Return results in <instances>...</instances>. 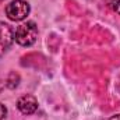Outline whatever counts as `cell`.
Segmentation results:
<instances>
[{
  "label": "cell",
  "mask_w": 120,
  "mask_h": 120,
  "mask_svg": "<svg viewBox=\"0 0 120 120\" xmlns=\"http://www.w3.org/2000/svg\"><path fill=\"white\" fill-rule=\"evenodd\" d=\"M17 108L21 113L24 115H32L36 109H38V101L35 96L32 95H24L18 99L17 102Z\"/></svg>",
  "instance_id": "obj_4"
},
{
  "label": "cell",
  "mask_w": 120,
  "mask_h": 120,
  "mask_svg": "<svg viewBox=\"0 0 120 120\" xmlns=\"http://www.w3.org/2000/svg\"><path fill=\"white\" fill-rule=\"evenodd\" d=\"M6 115H7V109L3 103H0V120H4Z\"/></svg>",
  "instance_id": "obj_6"
},
{
  "label": "cell",
  "mask_w": 120,
  "mask_h": 120,
  "mask_svg": "<svg viewBox=\"0 0 120 120\" xmlns=\"http://www.w3.org/2000/svg\"><path fill=\"white\" fill-rule=\"evenodd\" d=\"M1 1H4V0H0V3H1Z\"/></svg>",
  "instance_id": "obj_8"
},
{
  "label": "cell",
  "mask_w": 120,
  "mask_h": 120,
  "mask_svg": "<svg viewBox=\"0 0 120 120\" xmlns=\"http://www.w3.org/2000/svg\"><path fill=\"white\" fill-rule=\"evenodd\" d=\"M108 120H120V113L119 115H115V116H110Z\"/></svg>",
  "instance_id": "obj_7"
},
{
  "label": "cell",
  "mask_w": 120,
  "mask_h": 120,
  "mask_svg": "<svg viewBox=\"0 0 120 120\" xmlns=\"http://www.w3.org/2000/svg\"><path fill=\"white\" fill-rule=\"evenodd\" d=\"M30 3L25 0H13L6 6V14L11 21H21L30 14Z\"/></svg>",
  "instance_id": "obj_2"
},
{
  "label": "cell",
  "mask_w": 120,
  "mask_h": 120,
  "mask_svg": "<svg viewBox=\"0 0 120 120\" xmlns=\"http://www.w3.org/2000/svg\"><path fill=\"white\" fill-rule=\"evenodd\" d=\"M36 38H38V27L34 21H27L21 24L14 32V39L21 46H31L32 43H35Z\"/></svg>",
  "instance_id": "obj_1"
},
{
  "label": "cell",
  "mask_w": 120,
  "mask_h": 120,
  "mask_svg": "<svg viewBox=\"0 0 120 120\" xmlns=\"http://www.w3.org/2000/svg\"><path fill=\"white\" fill-rule=\"evenodd\" d=\"M106 3L115 13L120 14V0H106Z\"/></svg>",
  "instance_id": "obj_5"
},
{
  "label": "cell",
  "mask_w": 120,
  "mask_h": 120,
  "mask_svg": "<svg viewBox=\"0 0 120 120\" xmlns=\"http://www.w3.org/2000/svg\"><path fill=\"white\" fill-rule=\"evenodd\" d=\"M13 41H14V31L11 30L10 25L0 22V57L7 52Z\"/></svg>",
  "instance_id": "obj_3"
}]
</instances>
